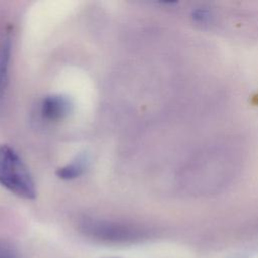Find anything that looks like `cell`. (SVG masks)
Masks as SVG:
<instances>
[{"label": "cell", "mask_w": 258, "mask_h": 258, "mask_svg": "<svg viewBox=\"0 0 258 258\" xmlns=\"http://www.w3.org/2000/svg\"><path fill=\"white\" fill-rule=\"evenodd\" d=\"M240 160L237 149L231 145H216L201 152L189 162V192L218 190L235 175Z\"/></svg>", "instance_id": "obj_1"}, {"label": "cell", "mask_w": 258, "mask_h": 258, "mask_svg": "<svg viewBox=\"0 0 258 258\" xmlns=\"http://www.w3.org/2000/svg\"><path fill=\"white\" fill-rule=\"evenodd\" d=\"M0 184L15 196L33 200L35 183L18 154L8 145H0Z\"/></svg>", "instance_id": "obj_2"}, {"label": "cell", "mask_w": 258, "mask_h": 258, "mask_svg": "<svg viewBox=\"0 0 258 258\" xmlns=\"http://www.w3.org/2000/svg\"><path fill=\"white\" fill-rule=\"evenodd\" d=\"M80 229L86 236L94 240L113 244L133 243L146 236V230L138 226L95 218L83 219Z\"/></svg>", "instance_id": "obj_3"}, {"label": "cell", "mask_w": 258, "mask_h": 258, "mask_svg": "<svg viewBox=\"0 0 258 258\" xmlns=\"http://www.w3.org/2000/svg\"><path fill=\"white\" fill-rule=\"evenodd\" d=\"M72 104L68 97L62 95H49L43 98L40 107V113L43 119L56 122L66 118L71 112Z\"/></svg>", "instance_id": "obj_4"}, {"label": "cell", "mask_w": 258, "mask_h": 258, "mask_svg": "<svg viewBox=\"0 0 258 258\" xmlns=\"http://www.w3.org/2000/svg\"><path fill=\"white\" fill-rule=\"evenodd\" d=\"M89 165V156L86 153L77 155L70 163L59 167L55 174L58 178L63 180L75 179L83 175Z\"/></svg>", "instance_id": "obj_5"}, {"label": "cell", "mask_w": 258, "mask_h": 258, "mask_svg": "<svg viewBox=\"0 0 258 258\" xmlns=\"http://www.w3.org/2000/svg\"><path fill=\"white\" fill-rule=\"evenodd\" d=\"M10 51H11L10 41L9 39H4L0 43V103L4 97L6 86H7Z\"/></svg>", "instance_id": "obj_6"}, {"label": "cell", "mask_w": 258, "mask_h": 258, "mask_svg": "<svg viewBox=\"0 0 258 258\" xmlns=\"http://www.w3.org/2000/svg\"><path fill=\"white\" fill-rule=\"evenodd\" d=\"M0 258H21V255L12 244L0 240Z\"/></svg>", "instance_id": "obj_7"}]
</instances>
